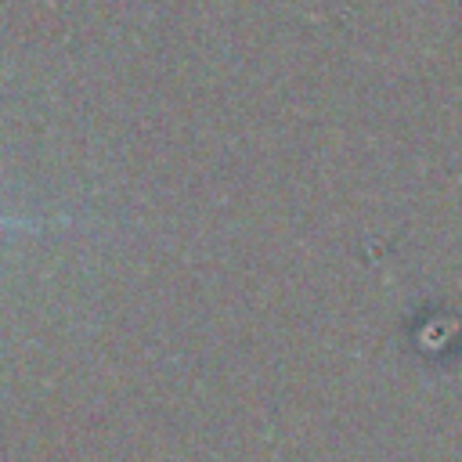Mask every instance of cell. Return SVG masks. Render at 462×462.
Wrapping results in <instances>:
<instances>
[{"label": "cell", "instance_id": "1", "mask_svg": "<svg viewBox=\"0 0 462 462\" xmlns=\"http://www.w3.org/2000/svg\"><path fill=\"white\" fill-rule=\"evenodd\" d=\"M0 227H36L32 220H7V217H0Z\"/></svg>", "mask_w": 462, "mask_h": 462}]
</instances>
